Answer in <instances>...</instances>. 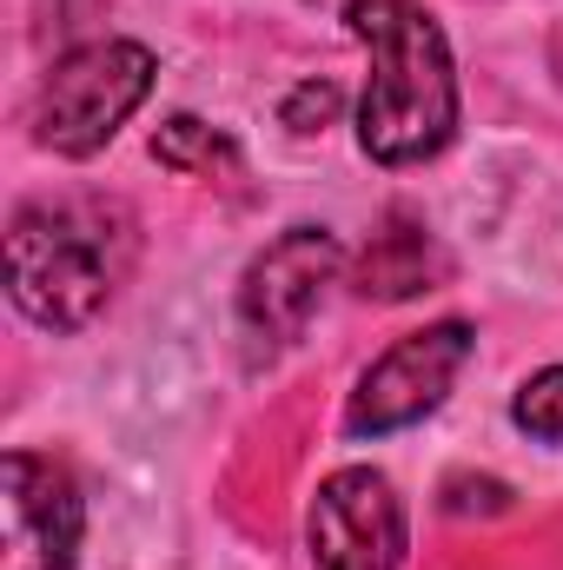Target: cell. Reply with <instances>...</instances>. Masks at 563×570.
I'll return each instance as SVG.
<instances>
[{
  "label": "cell",
  "instance_id": "4",
  "mask_svg": "<svg viewBox=\"0 0 563 570\" xmlns=\"http://www.w3.org/2000/svg\"><path fill=\"white\" fill-rule=\"evenodd\" d=\"M471 345L477 338L464 318H437L424 332H405L398 345H385L345 399V431L352 438H392V431L431 419L444 405V392L457 385V372L471 365Z\"/></svg>",
  "mask_w": 563,
  "mask_h": 570
},
{
  "label": "cell",
  "instance_id": "11",
  "mask_svg": "<svg viewBox=\"0 0 563 570\" xmlns=\"http://www.w3.org/2000/svg\"><path fill=\"white\" fill-rule=\"evenodd\" d=\"M332 114H338V87H332V80H305V87L285 100V127H292V134H318Z\"/></svg>",
  "mask_w": 563,
  "mask_h": 570
},
{
  "label": "cell",
  "instance_id": "7",
  "mask_svg": "<svg viewBox=\"0 0 563 570\" xmlns=\"http://www.w3.org/2000/svg\"><path fill=\"white\" fill-rule=\"evenodd\" d=\"M312 570H405V504L385 471L345 464L318 484L305 518Z\"/></svg>",
  "mask_w": 563,
  "mask_h": 570
},
{
  "label": "cell",
  "instance_id": "3",
  "mask_svg": "<svg viewBox=\"0 0 563 570\" xmlns=\"http://www.w3.org/2000/svg\"><path fill=\"white\" fill-rule=\"evenodd\" d=\"M152 53L140 40H80L53 60L33 100V140L60 159H93L152 94Z\"/></svg>",
  "mask_w": 563,
  "mask_h": 570
},
{
  "label": "cell",
  "instance_id": "1",
  "mask_svg": "<svg viewBox=\"0 0 563 570\" xmlns=\"http://www.w3.org/2000/svg\"><path fill=\"white\" fill-rule=\"evenodd\" d=\"M134 246V213L107 193L27 199L7 219V298L40 332H80L113 305Z\"/></svg>",
  "mask_w": 563,
  "mask_h": 570
},
{
  "label": "cell",
  "instance_id": "9",
  "mask_svg": "<svg viewBox=\"0 0 563 570\" xmlns=\"http://www.w3.org/2000/svg\"><path fill=\"white\" fill-rule=\"evenodd\" d=\"M152 159L172 166V173H186V179H213V173H233V166H239V146L226 140L219 127L192 120V114H172V120L152 134Z\"/></svg>",
  "mask_w": 563,
  "mask_h": 570
},
{
  "label": "cell",
  "instance_id": "2",
  "mask_svg": "<svg viewBox=\"0 0 563 570\" xmlns=\"http://www.w3.org/2000/svg\"><path fill=\"white\" fill-rule=\"evenodd\" d=\"M352 40L372 53V80L358 100V146L378 166L437 159L457 134V67L451 40L418 0H352Z\"/></svg>",
  "mask_w": 563,
  "mask_h": 570
},
{
  "label": "cell",
  "instance_id": "10",
  "mask_svg": "<svg viewBox=\"0 0 563 570\" xmlns=\"http://www.w3.org/2000/svg\"><path fill=\"white\" fill-rule=\"evenodd\" d=\"M511 419H517V431H531L537 444H563V365H544V372H531L517 385Z\"/></svg>",
  "mask_w": 563,
  "mask_h": 570
},
{
  "label": "cell",
  "instance_id": "5",
  "mask_svg": "<svg viewBox=\"0 0 563 570\" xmlns=\"http://www.w3.org/2000/svg\"><path fill=\"white\" fill-rule=\"evenodd\" d=\"M345 273V246L325 226H292L279 233L239 279V332L253 358H279L285 345L305 338L325 285Z\"/></svg>",
  "mask_w": 563,
  "mask_h": 570
},
{
  "label": "cell",
  "instance_id": "8",
  "mask_svg": "<svg viewBox=\"0 0 563 570\" xmlns=\"http://www.w3.org/2000/svg\"><path fill=\"white\" fill-rule=\"evenodd\" d=\"M431 273H437V253H431V239H424L418 226H405V219H392V233H378L372 239V253H365V266H358V292L365 298H412V292H431Z\"/></svg>",
  "mask_w": 563,
  "mask_h": 570
},
{
  "label": "cell",
  "instance_id": "6",
  "mask_svg": "<svg viewBox=\"0 0 563 570\" xmlns=\"http://www.w3.org/2000/svg\"><path fill=\"white\" fill-rule=\"evenodd\" d=\"M87 538V504L67 464L40 451L0 458V570H73Z\"/></svg>",
  "mask_w": 563,
  "mask_h": 570
}]
</instances>
